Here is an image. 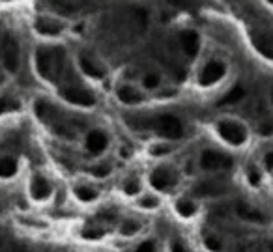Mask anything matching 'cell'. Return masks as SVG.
I'll list each match as a JSON object with an SVG mask.
<instances>
[{"label": "cell", "mask_w": 273, "mask_h": 252, "mask_svg": "<svg viewBox=\"0 0 273 252\" xmlns=\"http://www.w3.org/2000/svg\"><path fill=\"white\" fill-rule=\"evenodd\" d=\"M152 127L155 129V133L163 137L167 140H178L184 137V124L176 118L174 114H161L154 120Z\"/></svg>", "instance_id": "8992f818"}, {"label": "cell", "mask_w": 273, "mask_h": 252, "mask_svg": "<svg viewBox=\"0 0 273 252\" xmlns=\"http://www.w3.org/2000/svg\"><path fill=\"white\" fill-rule=\"evenodd\" d=\"M75 196H77V200L84 202V204H90V202L98 200L99 192L94 187H88V185H77L75 187Z\"/></svg>", "instance_id": "ffe728a7"}, {"label": "cell", "mask_w": 273, "mask_h": 252, "mask_svg": "<svg viewBox=\"0 0 273 252\" xmlns=\"http://www.w3.org/2000/svg\"><path fill=\"white\" fill-rule=\"evenodd\" d=\"M264 166H266V170H269V172L273 170V151H268V153L264 155Z\"/></svg>", "instance_id": "d6a6232c"}, {"label": "cell", "mask_w": 273, "mask_h": 252, "mask_svg": "<svg viewBox=\"0 0 273 252\" xmlns=\"http://www.w3.org/2000/svg\"><path fill=\"white\" fill-rule=\"evenodd\" d=\"M269 105H271V108H273V86H271V90H269Z\"/></svg>", "instance_id": "e575fe53"}, {"label": "cell", "mask_w": 273, "mask_h": 252, "mask_svg": "<svg viewBox=\"0 0 273 252\" xmlns=\"http://www.w3.org/2000/svg\"><path fill=\"white\" fill-rule=\"evenodd\" d=\"M111 172H113V166L108 165V163H99V165L90 168V174L96 176V178H107Z\"/></svg>", "instance_id": "484cf974"}, {"label": "cell", "mask_w": 273, "mask_h": 252, "mask_svg": "<svg viewBox=\"0 0 273 252\" xmlns=\"http://www.w3.org/2000/svg\"><path fill=\"white\" fill-rule=\"evenodd\" d=\"M247 180H249V183L251 185H260V181H262V176H260V172H258L254 166H251V168L247 170Z\"/></svg>", "instance_id": "f1b7e54d"}, {"label": "cell", "mask_w": 273, "mask_h": 252, "mask_svg": "<svg viewBox=\"0 0 273 252\" xmlns=\"http://www.w3.org/2000/svg\"><path fill=\"white\" fill-rule=\"evenodd\" d=\"M4 2H8V0H4Z\"/></svg>", "instance_id": "74e56055"}, {"label": "cell", "mask_w": 273, "mask_h": 252, "mask_svg": "<svg viewBox=\"0 0 273 252\" xmlns=\"http://www.w3.org/2000/svg\"><path fill=\"white\" fill-rule=\"evenodd\" d=\"M0 60H2V67L10 73H15L21 66V47L10 34L2 36L0 40Z\"/></svg>", "instance_id": "3957f363"}, {"label": "cell", "mask_w": 273, "mask_h": 252, "mask_svg": "<svg viewBox=\"0 0 273 252\" xmlns=\"http://www.w3.org/2000/svg\"><path fill=\"white\" fill-rule=\"evenodd\" d=\"M62 99H66L67 103L77 105V107H92L96 103V98L90 90L83 86H66L60 90Z\"/></svg>", "instance_id": "52a82bcc"}, {"label": "cell", "mask_w": 273, "mask_h": 252, "mask_svg": "<svg viewBox=\"0 0 273 252\" xmlns=\"http://www.w3.org/2000/svg\"><path fill=\"white\" fill-rule=\"evenodd\" d=\"M258 133L260 134H273V122H262L258 125Z\"/></svg>", "instance_id": "1f68e13d"}, {"label": "cell", "mask_w": 273, "mask_h": 252, "mask_svg": "<svg viewBox=\"0 0 273 252\" xmlns=\"http://www.w3.org/2000/svg\"><path fill=\"white\" fill-rule=\"evenodd\" d=\"M79 67H81L84 75H88L90 79H103L105 77V67L101 66L98 58H94L92 54L83 52V54L79 56Z\"/></svg>", "instance_id": "7c38bea8"}, {"label": "cell", "mask_w": 273, "mask_h": 252, "mask_svg": "<svg viewBox=\"0 0 273 252\" xmlns=\"http://www.w3.org/2000/svg\"><path fill=\"white\" fill-rule=\"evenodd\" d=\"M140 86H142V90H148V92L159 90L161 75L159 73H146L144 77H142V81H140Z\"/></svg>", "instance_id": "7402d4cb"}, {"label": "cell", "mask_w": 273, "mask_h": 252, "mask_svg": "<svg viewBox=\"0 0 273 252\" xmlns=\"http://www.w3.org/2000/svg\"><path fill=\"white\" fill-rule=\"evenodd\" d=\"M227 71H228V66L223 62V60L211 58V60H208V62L201 67L196 81H198V84H201L202 88H210V86H213V84L221 83L223 79H225V75H227Z\"/></svg>", "instance_id": "5b68a950"}, {"label": "cell", "mask_w": 273, "mask_h": 252, "mask_svg": "<svg viewBox=\"0 0 273 252\" xmlns=\"http://www.w3.org/2000/svg\"><path fill=\"white\" fill-rule=\"evenodd\" d=\"M170 6H174L178 10H189L191 6H193V0H167Z\"/></svg>", "instance_id": "f546056e"}, {"label": "cell", "mask_w": 273, "mask_h": 252, "mask_svg": "<svg viewBox=\"0 0 273 252\" xmlns=\"http://www.w3.org/2000/svg\"><path fill=\"white\" fill-rule=\"evenodd\" d=\"M139 207H142V209H157L159 207V198L154 195H144L139 198Z\"/></svg>", "instance_id": "d4e9b609"}, {"label": "cell", "mask_w": 273, "mask_h": 252, "mask_svg": "<svg viewBox=\"0 0 273 252\" xmlns=\"http://www.w3.org/2000/svg\"><path fill=\"white\" fill-rule=\"evenodd\" d=\"M108 148V134L101 129H92L84 139V149L90 155H99L103 153Z\"/></svg>", "instance_id": "9c48e42d"}, {"label": "cell", "mask_w": 273, "mask_h": 252, "mask_svg": "<svg viewBox=\"0 0 273 252\" xmlns=\"http://www.w3.org/2000/svg\"><path fill=\"white\" fill-rule=\"evenodd\" d=\"M116 95H118L120 103L124 105H137L144 99V95H142V92H140L139 88L131 86V84H122L116 90Z\"/></svg>", "instance_id": "5bb4252c"}, {"label": "cell", "mask_w": 273, "mask_h": 252, "mask_svg": "<svg viewBox=\"0 0 273 252\" xmlns=\"http://www.w3.org/2000/svg\"><path fill=\"white\" fill-rule=\"evenodd\" d=\"M150 153L154 155V157H163V155H169L170 153V146L169 144H155L150 148Z\"/></svg>", "instance_id": "83f0119b"}, {"label": "cell", "mask_w": 273, "mask_h": 252, "mask_svg": "<svg viewBox=\"0 0 273 252\" xmlns=\"http://www.w3.org/2000/svg\"><path fill=\"white\" fill-rule=\"evenodd\" d=\"M215 131L219 134V139L225 144L232 146V148H242L247 144L249 140V129L247 125L240 122L236 118H223L215 124Z\"/></svg>", "instance_id": "7a4b0ae2"}, {"label": "cell", "mask_w": 273, "mask_h": 252, "mask_svg": "<svg viewBox=\"0 0 273 252\" xmlns=\"http://www.w3.org/2000/svg\"><path fill=\"white\" fill-rule=\"evenodd\" d=\"M204 243H206V247L210 248V250H219V248H221V241L215 239V237H211V236H208Z\"/></svg>", "instance_id": "4dcf8cb0"}, {"label": "cell", "mask_w": 273, "mask_h": 252, "mask_svg": "<svg viewBox=\"0 0 273 252\" xmlns=\"http://www.w3.org/2000/svg\"><path fill=\"white\" fill-rule=\"evenodd\" d=\"M236 213L240 215V219H243V221L257 222V224L266 222V217H264L260 211L254 209V207H251L249 204H243V202H240V204L236 206Z\"/></svg>", "instance_id": "2e32d148"}, {"label": "cell", "mask_w": 273, "mask_h": 252, "mask_svg": "<svg viewBox=\"0 0 273 252\" xmlns=\"http://www.w3.org/2000/svg\"><path fill=\"white\" fill-rule=\"evenodd\" d=\"M196 196H202V198H206V196H221L227 192L225 185L223 183H217V181H202L198 185L195 187L193 190Z\"/></svg>", "instance_id": "9a60e30c"}, {"label": "cell", "mask_w": 273, "mask_h": 252, "mask_svg": "<svg viewBox=\"0 0 273 252\" xmlns=\"http://www.w3.org/2000/svg\"><path fill=\"white\" fill-rule=\"evenodd\" d=\"M19 101L15 98H11V95H2L0 98V116L2 114H8V112H13V110H19Z\"/></svg>", "instance_id": "cb8c5ba5"}, {"label": "cell", "mask_w": 273, "mask_h": 252, "mask_svg": "<svg viewBox=\"0 0 273 252\" xmlns=\"http://www.w3.org/2000/svg\"><path fill=\"white\" fill-rule=\"evenodd\" d=\"M198 166L204 172H228L234 166L230 155L217 151V149H204L198 157Z\"/></svg>", "instance_id": "277c9868"}, {"label": "cell", "mask_w": 273, "mask_h": 252, "mask_svg": "<svg viewBox=\"0 0 273 252\" xmlns=\"http://www.w3.org/2000/svg\"><path fill=\"white\" fill-rule=\"evenodd\" d=\"M34 28L40 36H45V37H57L62 34L64 30V25L57 19H52V17H40L36 19L34 23Z\"/></svg>", "instance_id": "8fae6325"}, {"label": "cell", "mask_w": 273, "mask_h": 252, "mask_svg": "<svg viewBox=\"0 0 273 252\" xmlns=\"http://www.w3.org/2000/svg\"><path fill=\"white\" fill-rule=\"evenodd\" d=\"M174 209H176V213L180 217H184V219H191V217L196 215L198 207H196V204L191 200V198H178L174 204Z\"/></svg>", "instance_id": "e0dca14e"}, {"label": "cell", "mask_w": 273, "mask_h": 252, "mask_svg": "<svg viewBox=\"0 0 273 252\" xmlns=\"http://www.w3.org/2000/svg\"><path fill=\"white\" fill-rule=\"evenodd\" d=\"M178 43H180V49L187 58H195L198 54V51H201V36L195 30L180 32Z\"/></svg>", "instance_id": "30bf717a"}, {"label": "cell", "mask_w": 273, "mask_h": 252, "mask_svg": "<svg viewBox=\"0 0 273 252\" xmlns=\"http://www.w3.org/2000/svg\"><path fill=\"white\" fill-rule=\"evenodd\" d=\"M154 248H155L154 241H144V243H140L139 247H137V250H154Z\"/></svg>", "instance_id": "836d02e7"}, {"label": "cell", "mask_w": 273, "mask_h": 252, "mask_svg": "<svg viewBox=\"0 0 273 252\" xmlns=\"http://www.w3.org/2000/svg\"><path fill=\"white\" fill-rule=\"evenodd\" d=\"M15 174H17V161L13 157H8V155L0 157V178L8 180V178H11V176Z\"/></svg>", "instance_id": "d6986e66"}, {"label": "cell", "mask_w": 273, "mask_h": 252, "mask_svg": "<svg viewBox=\"0 0 273 252\" xmlns=\"http://www.w3.org/2000/svg\"><path fill=\"white\" fill-rule=\"evenodd\" d=\"M51 192H52L51 183H49L43 176L36 174L30 180V196L34 198V200H38V202L47 200V198L51 196Z\"/></svg>", "instance_id": "4fadbf2b"}, {"label": "cell", "mask_w": 273, "mask_h": 252, "mask_svg": "<svg viewBox=\"0 0 273 252\" xmlns=\"http://www.w3.org/2000/svg\"><path fill=\"white\" fill-rule=\"evenodd\" d=\"M176 183V172L170 166H157L150 174V185L157 190H169Z\"/></svg>", "instance_id": "ba28073f"}, {"label": "cell", "mask_w": 273, "mask_h": 252, "mask_svg": "<svg viewBox=\"0 0 273 252\" xmlns=\"http://www.w3.org/2000/svg\"><path fill=\"white\" fill-rule=\"evenodd\" d=\"M66 67V51L62 47H40L36 52V69L40 77L57 83Z\"/></svg>", "instance_id": "6da1fadb"}, {"label": "cell", "mask_w": 273, "mask_h": 252, "mask_svg": "<svg viewBox=\"0 0 273 252\" xmlns=\"http://www.w3.org/2000/svg\"><path fill=\"white\" fill-rule=\"evenodd\" d=\"M254 45L260 52H262L266 58H271L273 60V40L266 36H257L254 37Z\"/></svg>", "instance_id": "603a6c76"}, {"label": "cell", "mask_w": 273, "mask_h": 252, "mask_svg": "<svg viewBox=\"0 0 273 252\" xmlns=\"http://www.w3.org/2000/svg\"><path fill=\"white\" fill-rule=\"evenodd\" d=\"M268 2H269V4H271V6H273V0H268Z\"/></svg>", "instance_id": "d590c367"}, {"label": "cell", "mask_w": 273, "mask_h": 252, "mask_svg": "<svg viewBox=\"0 0 273 252\" xmlns=\"http://www.w3.org/2000/svg\"><path fill=\"white\" fill-rule=\"evenodd\" d=\"M245 88L242 86V84H236V86H232L230 90H228L225 95H223V99L219 101V105H236L240 103L242 99H245Z\"/></svg>", "instance_id": "ac0fdd59"}, {"label": "cell", "mask_w": 273, "mask_h": 252, "mask_svg": "<svg viewBox=\"0 0 273 252\" xmlns=\"http://www.w3.org/2000/svg\"><path fill=\"white\" fill-rule=\"evenodd\" d=\"M0 83H2V75H0Z\"/></svg>", "instance_id": "8d00e7d4"}, {"label": "cell", "mask_w": 273, "mask_h": 252, "mask_svg": "<svg viewBox=\"0 0 273 252\" xmlns=\"http://www.w3.org/2000/svg\"><path fill=\"white\" fill-rule=\"evenodd\" d=\"M140 230H142V224H140L139 221H133V219H125V221L120 224V234L124 237L137 236Z\"/></svg>", "instance_id": "44dd1931"}, {"label": "cell", "mask_w": 273, "mask_h": 252, "mask_svg": "<svg viewBox=\"0 0 273 252\" xmlns=\"http://www.w3.org/2000/svg\"><path fill=\"white\" fill-rule=\"evenodd\" d=\"M140 189H142V187H140V181L137 180V178H135V180H128L124 183V192L128 196H137L140 192Z\"/></svg>", "instance_id": "4316f807"}]
</instances>
